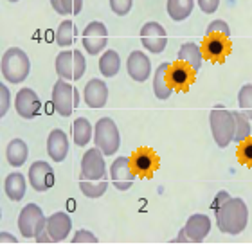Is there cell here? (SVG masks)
Listing matches in <instances>:
<instances>
[{"label": "cell", "instance_id": "6da1fadb", "mask_svg": "<svg viewBox=\"0 0 252 252\" xmlns=\"http://www.w3.org/2000/svg\"><path fill=\"white\" fill-rule=\"evenodd\" d=\"M108 177H106L105 153L94 146L87 150L81 157V175H79V189L87 198H99L106 193Z\"/></svg>", "mask_w": 252, "mask_h": 252}, {"label": "cell", "instance_id": "7a4b0ae2", "mask_svg": "<svg viewBox=\"0 0 252 252\" xmlns=\"http://www.w3.org/2000/svg\"><path fill=\"white\" fill-rule=\"evenodd\" d=\"M216 225L225 234H242L249 223L247 204L242 198H229L223 205L215 211Z\"/></svg>", "mask_w": 252, "mask_h": 252}, {"label": "cell", "instance_id": "3957f363", "mask_svg": "<svg viewBox=\"0 0 252 252\" xmlns=\"http://www.w3.org/2000/svg\"><path fill=\"white\" fill-rule=\"evenodd\" d=\"M0 72L7 83L18 85L26 81V78L31 72V62L26 51H22L20 47L7 49L0 62Z\"/></svg>", "mask_w": 252, "mask_h": 252}, {"label": "cell", "instance_id": "277c9868", "mask_svg": "<svg viewBox=\"0 0 252 252\" xmlns=\"http://www.w3.org/2000/svg\"><path fill=\"white\" fill-rule=\"evenodd\" d=\"M209 126L213 139L220 148H227L234 141V116L223 106H216L209 114Z\"/></svg>", "mask_w": 252, "mask_h": 252}, {"label": "cell", "instance_id": "5b68a950", "mask_svg": "<svg viewBox=\"0 0 252 252\" xmlns=\"http://www.w3.org/2000/svg\"><path fill=\"white\" fill-rule=\"evenodd\" d=\"M94 144L101 152L108 155H116L121 146V135L117 130V125L110 117H101L94 126Z\"/></svg>", "mask_w": 252, "mask_h": 252}, {"label": "cell", "instance_id": "8992f818", "mask_svg": "<svg viewBox=\"0 0 252 252\" xmlns=\"http://www.w3.org/2000/svg\"><path fill=\"white\" fill-rule=\"evenodd\" d=\"M56 74H58L62 79H67V81H78L85 76V70H87V62H85V56L79 51H62V53L56 56Z\"/></svg>", "mask_w": 252, "mask_h": 252}, {"label": "cell", "instance_id": "52a82bcc", "mask_svg": "<svg viewBox=\"0 0 252 252\" xmlns=\"http://www.w3.org/2000/svg\"><path fill=\"white\" fill-rule=\"evenodd\" d=\"M79 106V92L67 79L60 78L53 87V108L62 117H68Z\"/></svg>", "mask_w": 252, "mask_h": 252}, {"label": "cell", "instance_id": "ba28073f", "mask_svg": "<svg viewBox=\"0 0 252 252\" xmlns=\"http://www.w3.org/2000/svg\"><path fill=\"white\" fill-rule=\"evenodd\" d=\"M47 225V216L36 204H27L18 215V229L24 238H34Z\"/></svg>", "mask_w": 252, "mask_h": 252}, {"label": "cell", "instance_id": "9c48e42d", "mask_svg": "<svg viewBox=\"0 0 252 252\" xmlns=\"http://www.w3.org/2000/svg\"><path fill=\"white\" fill-rule=\"evenodd\" d=\"M81 43H83L85 51L92 56L103 53L106 49V43H108V29L103 22H90L89 26L83 29V34H81Z\"/></svg>", "mask_w": 252, "mask_h": 252}, {"label": "cell", "instance_id": "30bf717a", "mask_svg": "<svg viewBox=\"0 0 252 252\" xmlns=\"http://www.w3.org/2000/svg\"><path fill=\"white\" fill-rule=\"evenodd\" d=\"M141 43L148 53L160 54L168 45V34L158 22H146L141 29Z\"/></svg>", "mask_w": 252, "mask_h": 252}, {"label": "cell", "instance_id": "8fae6325", "mask_svg": "<svg viewBox=\"0 0 252 252\" xmlns=\"http://www.w3.org/2000/svg\"><path fill=\"white\" fill-rule=\"evenodd\" d=\"M131 166H133V171H135L137 177L141 179H152L153 173L158 169L160 166V158L152 148H137L135 152L131 153Z\"/></svg>", "mask_w": 252, "mask_h": 252}, {"label": "cell", "instance_id": "7c38bea8", "mask_svg": "<svg viewBox=\"0 0 252 252\" xmlns=\"http://www.w3.org/2000/svg\"><path fill=\"white\" fill-rule=\"evenodd\" d=\"M135 171L131 166L130 157L116 158L110 166V180L117 191H128L135 182Z\"/></svg>", "mask_w": 252, "mask_h": 252}, {"label": "cell", "instance_id": "4fadbf2b", "mask_svg": "<svg viewBox=\"0 0 252 252\" xmlns=\"http://www.w3.org/2000/svg\"><path fill=\"white\" fill-rule=\"evenodd\" d=\"M202 53H204L205 58L211 60V62L220 63L231 54V42H229L227 36L218 34V32L205 34L204 45H202Z\"/></svg>", "mask_w": 252, "mask_h": 252}, {"label": "cell", "instance_id": "5bb4252c", "mask_svg": "<svg viewBox=\"0 0 252 252\" xmlns=\"http://www.w3.org/2000/svg\"><path fill=\"white\" fill-rule=\"evenodd\" d=\"M27 177H29L31 188L38 193H43V191H47L54 186V171L51 168V164L45 162V160L32 162Z\"/></svg>", "mask_w": 252, "mask_h": 252}, {"label": "cell", "instance_id": "9a60e30c", "mask_svg": "<svg viewBox=\"0 0 252 252\" xmlns=\"http://www.w3.org/2000/svg\"><path fill=\"white\" fill-rule=\"evenodd\" d=\"M40 106H42V101L38 97V94L32 89H22L18 90L15 99V108L16 114L22 117V119H34L40 112Z\"/></svg>", "mask_w": 252, "mask_h": 252}, {"label": "cell", "instance_id": "2e32d148", "mask_svg": "<svg viewBox=\"0 0 252 252\" xmlns=\"http://www.w3.org/2000/svg\"><path fill=\"white\" fill-rule=\"evenodd\" d=\"M70 229H72V220L65 211H58V213H54L47 218L45 231H47L53 243L65 242L70 234Z\"/></svg>", "mask_w": 252, "mask_h": 252}, {"label": "cell", "instance_id": "e0dca14e", "mask_svg": "<svg viewBox=\"0 0 252 252\" xmlns=\"http://www.w3.org/2000/svg\"><path fill=\"white\" fill-rule=\"evenodd\" d=\"M194 72L193 68L189 67L188 63L184 62H175V63H169V68H168V81L171 85V89L173 90H188L189 85L194 81Z\"/></svg>", "mask_w": 252, "mask_h": 252}, {"label": "cell", "instance_id": "ac0fdd59", "mask_svg": "<svg viewBox=\"0 0 252 252\" xmlns=\"http://www.w3.org/2000/svg\"><path fill=\"white\" fill-rule=\"evenodd\" d=\"M126 70H128V74H130V78L133 81L142 83L152 74V62L142 51H133L126 60Z\"/></svg>", "mask_w": 252, "mask_h": 252}, {"label": "cell", "instance_id": "d6986e66", "mask_svg": "<svg viewBox=\"0 0 252 252\" xmlns=\"http://www.w3.org/2000/svg\"><path fill=\"white\" fill-rule=\"evenodd\" d=\"M83 101L90 108H103L108 101V87L103 79H90L89 83L85 85L83 90Z\"/></svg>", "mask_w": 252, "mask_h": 252}, {"label": "cell", "instance_id": "ffe728a7", "mask_svg": "<svg viewBox=\"0 0 252 252\" xmlns=\"http://www.w3.org/2000/svg\"><path fill=\"white\" fill-rule=\"evenodd\" d=\"M184 231L188 234L189 242L200 243L204 242L207 234L211 232V220L209 216L202 215V213H194L188 218L184 225Z\"/></svg>", "mask_w": 252, "mask_h": 252}, {"label": "cell", "instance_id": "44dd1931", "mask_svg": "<svg viewBox=\"0 0 252 252\" xmlns=\"http://www.w3.org/2000/svg\"><path fill=\"white\" fill-rule=\"evenodd\" d=\"M47 153L54 162H63L68 155V137L62 128L51 130L47 137Z\"/></svg>", "mask_w": 252, "mask_h": 252}, {"label": "cell", "instance_id": "7402d4cb", "mask_svg": "<svg viewBox=\"0 0 252 252\" xmlns=\"http://www.w3.org/2000/svg\"><path fill=\"white\" fill-rule=\"evenodd\" d=\"M168 68L169 63H160L153 76V92H155V97L160 101H166L173 94V89L168 81Z\"/></svg>", "mask_w": 252, "mask_h": 252}, {"label": "cell", "instance_id": "603a6c76", "mask_svg": "<svg viewBox=\"0 0 252 252\" xmlns=\"http://www.w3.org/2000/svg\"><path fill=\"white\" fill-rule=\"evenodd\" d=\"M4 191L9 200H13V202H20V200L26 196V191H27L26 177H24L22 173H18V171L9 173L4 180Z\"/></svg>", "mask_w": 252, "mask_h": 252}, {"label": "cell", "instance_id": "cb8c5ba5", "mask_svg": "<svg viewBox=\"0 0 252 252\" xmlns=\"http://www.w3.org/2000/svg\"><path fill=\"white\" fill-rule=\"evenodd\" d=\"M179 60L180 62L188 63L194 72H198L200 67H202V62H204L202 47H200L198 43H193V42L184 43V45L179 49Z\"/></svg>", "mask_w": 252, "mask_h": 252}, {"label": "cell", "instance_id": "d4e9b609", "mask_svg": "<svg viewBox=\"0 0 252 252\" xmlns=\"http://www.w3.org/2000/svg\"><path fill=\"white\" fill-rule=\"evenodd\" d=\"M27 155H29V148H27L26 141H22V139H13L5 148V158L13 168L24 166L27 160Z\"/></svg>", "mask_w": 252, "mask_h": 252}, {"label": "cell", "instance_id": "484cf974", "mask_svg": "<svg viewBox=\"0 0 252 252\" xmlns=\"http://www.w3.org/2000/svg\"><path fill=\"white\" fill-rule=\"evenodd\" d=\"M94 135V128L90 125V121L87 117H78L72 123V139L76 146H87Z\"/></svg>", "mask_w": 252, "mask_h": 252}, {"label": "cell", "instance_id": "4316f807", "mask_svg": "<svg viewBox=\"0 0 252 252\" xmlns=\"http://www.w3.org/2000/svg\"><path fill=\"white\" fill-rule=\"evenodd\" d=\"M121 68V58L117 51L114 49H108L105 53L101 54L99 58V72L105 76V78H114Z\"/></svg>", "mask_w": 252, "mask_h": 252}, {"label": "cell", "instance_id": "83f0119b", "mask_svg": "<svg viewBox=\"0 0 252 252\" xmlns=\"http://www.w3.org/2000/svg\"><path fill=\"white\" fill-rule=\"evenodd\" d=\"M193 7H194V0H168V4H166L169 18L175 22L186 20L193 13Z\"/></svg>", "mask_w": 252, "mask_h": 252}, {"label": "cell", "instance_id": "f1b7e54d", "mask_svg": "<svg viewBox=\"0 0 252 252\" xmlns=\"http://www.w3.org/2000/svg\"><path fill=\"white\" fill-rule=\"evenodd\" d=\"M232 116H234V142L240 144V142H243L245 139L251 137V119L242 110L232 112Z\"/></svg>", "mask_w": 252, "mask_h": 252}, {"label": "cell", "instance_id": "f546056e", "mask_svg": "<svg viewBox=\"0 0 252 252\" xmlns=\"http://www.w3.org/2000/svg\"><path fill=\"white\" fill-rule=\"evenodd\" d=\"M74 38H76V26H74L72 20H63L62 24L56 29V43L60 47L67 49L74 43Z\"/></svg>", "mask_w": 252, "mask_h": 252}, {"label": "cell", "instance_id": "4dcf8cb0", "mask_svg": "<svg viewBox=\"0 0 252 252\" xmlns=\"http://www.w3.org/2000/svg\"><path fill=\"white\" fill-rule=\"evenodd\" d=\"M51 7L58 15H79L83 9V0H51Z\"/></svg>", "mask_w": 252, "mask_h": 252}, {"label": "cell", "instance_id": "1f68e13d", "mask_svg": "<svg viewBox=\"0 0 252 252\" xmlns=\"http://www.w3.org/2000/svg\"><path fill=\"white\" fill-rule=\"evenodd\" d=\"M238 106L252 121V83L243 85L238 92Z\"/></svg>", "mask_w": 252, "mask_h": 252}, {"label": "cell", "instance_id": "d6a6232c", "mask_svg": "<svg viewBox=\"0 0 252 252\" xmlns=\"http://www.w3.org/2000/svg\"><path fill=\"white\" fill-rule=\"evenodd\" d=\"M238 158L243 166L252 168V135L249 139H245L243 142H240L238 146Z\"/></svg>", "mask_w": 252, "mask_h": 252}, {"label": "cell", "instance_id": "836d02e7", "mask_svg": "<svg viewBox=\"0 0 252 252\" xmlns=\"http://www.w3.org/2000/svg\"><path fill=\"white\" fill-rule=\"evenodd\" d=\"M213 32H218V34H223V36H231V29H229V24L223 20H213L207 26V31L205 34H213Z\"/></svg>", "mask_w": 252, "mask_h": 252}, {"label": "cell", "instance_id": "e575fe53", "mask_svg": "<svg viewBox=\"0 0 252 252\" xmlns=\"http://www.w3.org/2000/svg\"><path fill=\"white\" fill-rule=\"evenodd\" d=\"M133 0H110V9L119 16H125L130 13Z\"/></svg>", "mask_w": 252, "mask_h": 252}, {"label": "cell", "instance_id": "d590c367", "mask_svg": "<svg viewBox=\"0 0 252 252\" xmlns=\"http://www.w3.org/2000/svg\"><path fill=\"white\" fill-rule=\"evenodd\" d=\"M11 105V94L7 87L4 83H0V117L7 116V110H9Z\"/></svg>", "mask_w": 252, "mask_h": 252}, {"label": "cell", "instance_id": "8d00e7d4", "mask_svg": "<svg viewBox=\"0 0 252 252\" xmlns=\"http://www.w3.org/2000/svg\"><path fill=\"white\" fill-rule=\"evenodd\" d=\"M72 242L74 243H97V236H94V234L90 231H87V229H79L72 236Z\"/></svg>", "mask_w": 252, "mask_h": 252}, {"label": "cell", "instance_id": "74e56055", "mask_svg": "<svg viewBox=\"0 0 252 252\" xmlns=\"http://www.w3.org/2000/svg\"><path fill=\"white\" fill-rule=\"evenodd\" d=\"M196 2H198V7L202 9V13H205V15L216 13L218 5H220V0H196Z\"/></svg>", "mask_w": 252, "mask_h": 252}, {"label": "cell", "instance_id": "f35d334b", "mask_svg": "<svg viewBox=\"0 0 252 252\" xmlns=\"http://www.w3.org/2000/svg\"><path fill=\"white\" fill-rule=\"evenodd\" d=\"M231 198V196H229V193H227V191H220V193L216 194L215 196V202H213V209H218V207H220V205H223L227 202V200Z\"/></svg>", "mask_w": 252, "mask_h": 252}, {"label": "cell", "instance_id": "ab89813d", "mask_svg": "<svg viewBox=\"0 0 252 252\" xmlns=\"http://www.w3.org/2000/svg\"><path fill=\"white\" fill-rule=\"evenodd\" d=\"M0 242L5 243V242H11V243H16V238L15 236H11V234H7L5 231L0 232Z\"/></svg>", "mask_w": 252, "mask_h": 252}, {"label": "cell", "instance_id": "60d3db41", "mask_svg": "<svg viewBox=\"0 0 252 252\" xmlns=\"http://www.w3.org/2000/svg\"><path fill=\"white\" fill-rule=\"evenodd\" d=\"M177 242H180V243H189V238H188V234H186L184 229H180L179 236H177Z\"/></svg>", "mask_w": 252, "mask_h": 252}, {"label": "cell", "instance_id": "b9f144b4", "mask_svg": "<svg viewBox=\"0 0 252 252\" xmlns=\"http://www.w3.org/2000/svg\"><path fill=\"white\" fill-rule=\"evenodd\" d=\"M7 2H18V0H7Z\"/></svg>", "mask_w": 252, "mask_h": 252}]
</instances>
